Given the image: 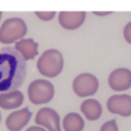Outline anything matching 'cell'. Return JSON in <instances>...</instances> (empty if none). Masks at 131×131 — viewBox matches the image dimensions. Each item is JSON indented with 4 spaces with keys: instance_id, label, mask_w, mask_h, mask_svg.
I'll list each match as a JSON object with an SVG mask.
<instances>
[{
    "instance_id": "6da1fadb",
    "label": "cell",
    "mask_w": 131,
    "mask_h": 131,
    "mask_svg": "<svg viewBox=\"0 0 131 131\" xmlns=\"http://www.w3.org/2000/svg\"><path fill=\"white\" fill-rule=\"evenodd\" d=\"M27 61L11 46L0 48V93L16 90L25 81Z\"/></svg>"
},
{
    "instance_id": "7a4b0ae2",
    "label": "cell",
    "mask_w": 131,
    "mask_h": 131,
    "mask_svg": "<svg viewBox=\"0 0 131 131\" xmlns=\"http://www.w3.org/2000/svg\"><path fill=\"white\" fill-rule=\"evenodd\" d=\"M63 56L57 49L50 48L45 50L37 60L38 72L47 78L58 76L63 69Z\"/></svg>"
},
{
    "instance_id": "3957f363",
    "label": "cell",
    "mask_w": 131,
    "mask_h": 131,
    "mask_svg": "<svg viewBox=\"0 0 131 131\" xmlns=\"http://www.w3.org/2000/svg\"><path fill=\"white\" fill-rule=\"evenodd\" d=\"M28 27L26 21L20 17H10L5 19L0 27V43H15L26 36Z\"/></svg>"
},
{
    "instance_id": "277c9868",
    "label": "cell",
    "mask_w": 131,
    "mask_h": 131,
    "mask_svg": "<svg viewBox=\"0 0 131 131\" xmlns=\"http://www.w3.org/2000/svg\"><path fill=\"white\" fill-rule=\"evenodd\" d=\"M54 96V86L44 79H36L28 86V97L33 104H45L52 100Z\"/></svg>"
},
{
    "instance_id": "5b68a950",
    "label": "cell",
    "mask_w": 131,
    "mask_h": 131,
    "mask_svg": "<svg viewBox=\"0 0 131 131\" xmlns=\"http://www.w3.org/2000/svg\"><path fill=\"white\" fill-rule=\"evenodd\" d=\"M73 91L79 97H89L94 95L98 88V79L90 73H82L76 76L72 84Z\"/></svg>"
},
{
    "instance_id": "8992f818",
    "label": "cell",
    "mask_w": 131,
    "mask_h": 131,
    "mask_svg": "<svg viewBox=\"0 0 131 131\" xmlns=\"http://www.w3.org/2000/svg\"><path fill=\"white\" fill-rule=\"evenodd\" d=\"M35 123L46 131H61L59 115L51 107H41L35 116Z\"/></svg>"
},
{
    "instance_id": "52a82bcc",
    "label": "cell",
    "mask_w": 131,
    "mask_h": 131,
    "mask_svg": "<svg viewBox=\"0 0 131 131\" xmlns=\"http://www.w3.org/2000/svg\"><path fill=\"white\" fill-rule=\"evenodd\" d=\"M106 108L110 113L121 117L131 116V95L124 93L112 95L106 101Z\"/></svg>"
},
{
    "instance_id": "ba28073f",
    "label": "cell",
    "mask_w": 131,
    "mask_h": 131,
    "mask_svg": "<svg viewBox=\"0 0 131 131\" xmlns=\"http://www.w3.org/2000/svg\"><path fill=\"white\" fill-rule=\"evenodd\" d=\"M108 86L114 91H126L131 88V71L127 68L115 69L108 76Z\"/></svg>"
},
{
    "instance_id": "9c48e42d",
    "label": "cell",
    "mask_w": 131,
    "mask_h": 131,
    "mask_svg": "<svg viewBox=\"0 0 131 131\" xmlns=\"http://www.w3.org/2000/svg\"><path fill=\"white\" fill-rule=\"evenodd\" d=\"M32 112L28 107H24L10 113L5 121L6 128L9 131H20L31 120Z\"/></svg>"
},
{
    "instance_id": "30bf717a",
    "label": "cell",
    "mask_w": 131,
    "mask_h": 131,
    "mask_svg": "<svg viewBox=\"0 0 131 131\" xmlns=\"http://www.w3.org/2000/svg\"><path fill=\"white\" fill-rule=\"evenodd\" d=\"M86 19L85 11H60L58 13V23L61 28L72 31L79 29Z\"/></svg>"
},
{
    "instance_id": "8fae6325",
    "label": "cell",
    "mask_w": 131,
    "mask_h": 131,
    "mask_svg": "<svg viewBox=\"0 0 131 131\" xmlns=\"http://www.w3.org/2000/svg\"><path fill=\"white\" fill-rule=\"evenodd\" d=\"M39 44L32 38H24L14 43V49L20 54V56L27 61L34 59L39 51H38Z\"/></svg>"
},
{
    "instance_id": "7c38bea8",
    "label": "cell",
    "mask_w": 131,
    "mask_h": 131,
    "mask_svg": "<svg viewBox=\"0 0 131 131\" xmlns=\"http://www.w3.org/2000/svg\"><path fill=\"white\" fill-rule=\"evenodd\" d=\"M83 116L89 121H96L102 114V106L100 102L94 98L84 99L80 105Z\"/></svg>"
},
{
    "instance_id": "4fadbf2b",
    "label": "cell",
    "mask_w": 131,
    "mask_h": 131,
    "mask_svg": "<svg viewBox=\"0 0 131 131\" xmlns=\"http://www.w3.org/2000/svg\"><path fill=\"white\" fill-rule=\"evenodd\" d=\"M24 94L21 91L13 90L0 93V107L3 110H14L24 103Z\"/></svg>"
},
{
    "instance_id": "5bb4252c",
    "label": "cell",
    "mask_w": 131,
    "mask_h": 131,
    "mask_svg": "<svg viewBox=\"0 0 131 131\" xmlns=\"http://www.w3.org/2000/svg\"><path fill=\"white\" fill-rule=\"evenodd\" d=\"M84 126V120L78 113H69L62 119V128L64 131H82Z\"/></svg>"
},
{
    "instance_id": "9a60e30c",
    "label": "cell",
    "mask_w": 131,
    "mask_h": 131,
    "mask_svg": "<svg viewBox=\"0 0 131 131\" xmlns=\"http://www.w3.org/2000/svg\"><path fill=\"white\" fill-rule=\"evenodd\" d=\"M99 131H119L116 120H110V121L104 122L101 125Z\"/></svg>"
},
{
    "instance_id": "2e32d148",
    "label": "cell",
    "mask_w": 131,
    "mask_h": 131,
    "mask_svg": "<svg viewBox=\"0 0 131 131\" xmlns=\"http://www.w3.org/2000/svg\"><path fill=\"white\" fill-rule=\"evenodd\" d=\"M35 14L39 19L48 21V20H51L56 15V12L55 11H36Z\"/></svg>"
},
{
    "instance_id": "e0dca14e",
    "label": "cell",
    "mask_w": 131,
    "mask_h": 131,
    "mask_svg": "<svg viewBox=\"0 0 131 131\" xmlns=\"http://www.w3.org/2000/svg\"><path fill=\"white\" fill-rule=\"evenodd\" d=\"M123 36H124V39L126 40V42L129 43V44H131V21H129L124 27Z\"/></svg>"
},
{
    "instance_id": "ac0fdd59",
    "label": "cell",
    "mask_w": 131,
    "mask_h": 131,
    "mask_svg": "<svg viewBox=\"0 0 131 131\" xmlns=\"http://www.w3.org/2000/svg\"><path fill=\"white\" fill-rule=\"evenodd\" d=\"M26 131H46L44 128H42V127H40V126H31V127H29Z\"/></svg>"
},
{
    "instance_id": "d6986e66",
    "label": "cell",
    "mask_w": 131,
    "mask_h": 131,
    "mask_svg": "<svg viewBox=\"0 0 131 131\" xmlns=\"http://www.w3.org/2000/svg\"><path fill=\"white\" fill-rule=\"evenodd\" d=\"M93 13L95 15H98V16H105V15L111 14L112 11H93Z\"/></svg>"
},
{
    "instance_id": "ffe728a7",
    "label": "cell",
    "mask_w": 131,
    "mask_h": 131,
    "mask_svg": "<svg viewBox=\"0 0 131 131\" xmlns=\"http://www.w3.org/2000/svg\"><path fill=\"white\" fill-rule=\"evenodd\" d=\"M1 17H2V12L0 11V20H1Z\"/></svg>"
},
{
    "instance_id": "44dd1931",
    "label": "cell",
    "mask_w": 131,
    "mask_h": 131,
    "mask_svg": "<svg viewBox=\"0 0 131 131\" xmlns=\"http://www.w3.org/2000/svg\"><path fill=\"white\" fill-rule=\"evenodd\" d=\"M0 122H1V114H0Z\"/></svg>"
}]
</instances>
